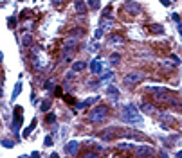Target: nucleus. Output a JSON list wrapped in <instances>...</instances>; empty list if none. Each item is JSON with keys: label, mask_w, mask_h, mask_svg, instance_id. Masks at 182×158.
<instances>
[{"label": "nucleus", "mask_w": 182, "mask_h": 158, "mask_svg": "<svg viewBox=\"0 0 182 158\" xmlns=\"http://www.w3.org/2000/svg\"><path fill=\"white\" fill-rule=\"evenodd\" d=\"M150 92L153 93V101L159 104H179V99L166 88H155L150 86Z\"/></svg>", "instance_id": "obj_1"}, {"label": "nucleus", "mask_w": 182, "mask_h": 158, "mask_svg": "<svg viewBox=\"0 0 182 158\" xmlns=\"http://www.w3.org/2000/svg\"><path fill=\"white\" fill-rule=\"evenodd\" d=\"M121 118L124 122H134V124H139L141 122V115L137 108H135L134 104H126L121 108Z\"/></svg>", "instance_id": "obj_2"}, {"label": "nucleus", "mask_w": 182, "mask_h": 158, "mask_svg": "<svg viewBox=\"0 0 182 158\" xmlns=\"http://www.w3.org/2000/svg\"><path fill=\"white\" fill-rule=\"evenodd\" d=\"M106 115H108V108L105 104H99V106H96V108H92L88 111V120L92 124H98L101 120H105Z\"/></svg>", "instance_id": "obj_3"}, {"label": "nucleus", "mask_w": 182, "mask_h": 158, "mask_svg": "<svg viewBox=\"0 0 182 158\" xmlns=\"http://www.w3.org/2000/svg\"><path fill=\"white\" fill-rule=\"evenodd\" d=\"M143 79H144V74H143V72H130V74H124L123 83L126 84V86H134V84L141 83Z\"/></svg>", "instance_id": "obj_4"}, {"label": "nucleus", "mask_w": 182, "mask_h": 158, "mask_svg": "<svg viewBox=\"0 0 182 158\" xmlns=\"http://www.w3.org/2000/svg\"><path fill=\"white\" fill-rule=\"evenodd\" d=\"M123 7H124V11H130V14H139L143 11V7L137 2H124Z\"/></svg>", "instance_id": "obj_5"}, {"label": "nucleus", "mask_w": 182, "mask_h": 158, "mask_svg": "<svg viewBox=\"0 0 182 158\" xmlns=\"http://www.w3.org/2000/svg\"><path fill=\"white\" fill-rule=\"evenodd\" d=\"M117 135H121V131H119V129H116V128H108V129H105V131L101 133L99 137L103 138V140H112V138H116Z\"/></svg>", "instance_id": "obj_6"}, {"label": "nucleus", "mask_w": 182, "mask_h": 158, "mask_svg": "<svg viewBox=\"0 0 182 158\" xmlns=\"http://www.w3.org/2000/svg\"><path fill=\"white\" fill-rule=\"evenodd\" d=\"M135 155H137V156H151L153 155V149L150 147V145H137Z\"/></svg>", "instance_id": "obj_7"}, {"label": "nucleus", "mask_w": 182, "mask_h": 158, "mask_svg": "<svg viewBox=\"0 0 182 158\" xmlns=\"http://www.w3.org/2000/svg\"><path fill=\"white\" fill-rule=\"evenodd\" d=\"M121 137H124V138H130V140H137V142L144 140V137H143V135L134 133V131H121Z\"/></svg>", "instance_id": "obj_8"}, {"label": "nucleus", "mask_w": 182, "mask_h": 158, "mask_svg": "<svg viewBox=\"0 0 182 158\" xmlns=\"http://www.w3.org/2000/svg\"><path fill=\"white\" fill-rule=\"evenodd\" d=\"M78 147H79V144L76 142V140H72V142H69L65 145V153L67 155H76L78 153Z\"/></svg>", "instance_id": "obj_9"}, {"label": "nucleus", "mask_w": 182, "mask_h": 158, "mask_svg": "<svg viewBox=\"0 0 182 158\" xmlns=\"http://www.w3.org/2000/svg\"><path fill=\"white\" fill-rule=\"evenodd\" d=\"M141 110H143L146 115H155L157 113V108L153 104H150V103H143L141 104Z\"/></svg>", "instance_id": "obj_10"}, {"label": "nucleus", "mask_w": 182, "mask_h": 158, "mask_svg": "<svg viewBox=\"0 0 182 158\" xmlns=\"http://www.w3.org/2000/svg\"><path fill=\"white\" fill-rule=\"evenodd\" d=\"M72 56H74V49H61V59H63L65 63L72 61Z\"/></svg>", "instance_id": "obj_11"}, {"label": "nucleus", "mask_w": 182, "mask_h": 158, "mask_svg": "<svg viewBox=\"0 0 182 158\" xmlns=\"http://www.w3.org/2000/svg\"><path fill=\"white\" fill-rule=\"evenodd\" d=\"M106 93H108V97H110L112 101H117V99H119V90L114 86V84H110V86L106 88Z\"/></svg>", "instance_id": "obj_12"}, {"label": "nucleus", "mask_w": 182, "mask_h": 158, "mask_svg": "<svg viewBox=\"0 0 182 158\" xmlns=\"http://www.w3.org/2000/svg\"><path fill=\"white\" fill-rule=\"evenodd\" d=\"M74 7H76V13H79V14L87 13V5H85L83 0H76V2H74Z\"/></svg>", "instance_id": "obj_13"}, {"label": "nucleus", "mask_w": 182, "mask_h": 158, "mask_svg": "<svg viewBox=\"0 0 182 158\" xmlns=\"http://www.w3.org/2000/svg\"><path fill=\"white\" fill-rule=\"evenodd\" d=\"M99 27H101L103 31H110L112 27H114V20H110V18H101Z\"/></svg>", "instance_id": "obj_14"}, {"label": "nucleus", "mask_w": 182, "mask_h": 158, "mask_svg": "<svg viewBox=\"0 0 182 158\" xmlns=\"http://www.w3.org/2000/svg\"><path fill=\"white\" fill-rule=\"evenodd\" d=\"M123 41H124V38H123L121 34H112V36L108 38V43H110V45H123Z\"/></svg>", "instance_id": "obj_15"}, {"label": "nucleus", "mask_w": 182, "mask_h": 158, "mask_svg": "<svg viewBox=\"0 0 182 158\" xmlns=\"http://www.w3.org/2000/svg\"><path fill=\"white\" fill-rule=\"evenodd\" d=\"M76 43H78L76 38H67L63 45H61V49H76Z\"/></svg>", "instance_id": "obj_16"}, {"label": "nucleus", "mask_w": 182, "mask_h": 158, "mask_svg": "<svg viewBox=\"0 0 182 158\" xmlns=\"http://www.w3.org/2000/svg\"><path fill=\"white\" fill-rule=\"evenodd\" d=\"M85 68H87V63H85V61H76V63H72V70L74 72H81Z\"/></svg>", "instance_id": "obj_17"}, {"label": "nucleus", "mask_w": 182, "mask_h": 158, "mask_svg": "<svg viewBox=\"0 0 182 158\" xmlns=\"http://www.w3.org/2000/svg\"><path fill=\"white\" fill-rule=\"evenodd\" d=\"M90 68H92V72H94V74H99V72H101V68H103V65H101L98 59H94V61H92V65H90Z\"/></svg>", "instance_id": "obj_18"}, {"label": "nucleus", "mask_w": 182, "mask_h": 158, "mask_svg": "<svg viewBox=\"0 0 182 158\" xmlns=\"http://www.w3.org/2000/svg\"><path fill=\"white\" fill-rule=\"evenodd\" d=\"M150 31H151V32H155V34H157V32H159V34H161V32H162V25L151 24V25H150Z\"/></svg>", "instance_id": "obj_19"}, {"label": "nucleus", "mask_w": 182, "mask_h": 158, "mask_svg": "<svg viewBox=\"0 0 182 158\" xmlns=\"http://www.w3.org/2000/svg\"><path fill=\"white\" fill-rule=\"evenodd\" d=\"M20 88H22V83H16V86H15V92H13V95H11V99H16L18 97V93H20Z\"/></svg>", "instance_id": "obj_20"}, {"label": "nucleus", "mask_w": 182, "mask_h": 158, "mask_svg": "<svg viewBox=\"0 0 182 158\" xmlns=\"http://www.w3.org/2000/svg\"><path fill=\"white\" fill-rule=\"evenodd\" d=\"M35 126H36V120H33V124H31V126H29V128H27L25 131H24V137H29V133L33 131V129H35Z\"/></svg>", "instance_id": "obj_21"}, {"label": "nucleus", "mask_w": 182, "mask_h": 158, "mask_svg": "<svg viewBox=\"0 0 182 158\" xmlns=\"http://www.w3.org/2000/svg\"><path fill=\"white\" fill-rule=\"evenodd\" d=\"M110 11H112V5H108V7H105V9H103V13H101V18H108Z\"/></svg>", "instance_id": "obj_22"}, {"label": "nucleus", "mask_w": 182, "mask_h": 158, "mask_svg": "<svg viewBox=\"0 0 182 158\" xmlns=\"http://www.w3.org/2000/svg\"><path fill=\"white\" fill-rule=\"evenodd\" d=\"M119 59H121V56H119V54H112V56H110V61H112V63H119Z\"/></svg>", "instance_id": "obj_23"}, {"label": "nucleus", "mask_w": 182, "mask_h": 158, "mask_svg": "<svg viewBox=\"0 0 182 158\" xmlns=\"http://www.w3.org/2000/svg\"><path fill=\"white\" fill-rule=\"evenodd\" d=\"M50 108V101H43V104H42V111H47Z\"/></svg>", "instance_id": "obj_24"}, {"label": "nucleus", "mask_w": 182, "mask_h": 158, "mask_svg": "<svg viewBox=\"0 0 182 158\" xmlns=\"http://www.w3.org/2000/svg\"><path fill=\"white\" fill-rule=\"evenodd\" d=\"M54 84H56V83L52 81V79H50V81L45 83V88H47V90H52V88H54Z\"/></svg>", "instance_id": "obj_25"}, {"label": "nucleus", "mask_w": 182, "mask_h": 158, "mask_svg": "<svg viewBox=\"0 0 182 158\" xmlns=\"http://www.w3.org/2000/svg\"><path fill=\"white\" fill-rule=\"evenodd\" d=\"M112 76H114V74H112V72H106V74H105L103 77H101V83H103V81H108V79H110Z\"/></svg>", "instance_id": "obj_26"}, {"label": "nucleus", "mask_w": 182, "mask_h": 158, "mask_svg": "<svg viewBox=\"0 0 182 158\" xmlns=\"http://www.w3.org/2000/svg\"><path fill=\"white\" fill-rule=\"evenodd\" d=\"M103 32H105V31H103V29H101V27H99V29L96 31V34H94V38H96V40H98V38H101V36H103Z\"/></svg>", "instance_id": "obj_27"}, {"label": "nucleus", "mask_w": 182, "mask_h": 158, "mask_svg": "<svg viewBox=\"0 0 182 158\" xmlns=\"http://www.w3.org/2000/svg\"><path fill=\"white\" fill-rule=\"evenodd\" d=\"M90 7H92V9H98V7H99L98 0H90Z\"/></svg>", "instance_id": "obj_28"}, {"label": "nucleus", "mask_w": 182, "mask_h": 158, "mask_svg": "<svg viewBox=\"0 0 182 158\" xmlns=\"http://www.w3.org/2000/svg\"><path fill=\"white\" fill-rule=\"evenodd\" d=\"M74 74H76V72H67V76H65V79H67V81H69V79H74Z\"/></svg>", "instance_id": "obj_29"}, {"label": "nucleus", "mask_w": 182, "mask_h": 158, "mask_svg": "<svg viewBox=\"0 0 182 158\" xmlns=\"http://www.w3.org/2000/svg\"><path fill=\"white\" fill-rule=\"evenodd\" d=\"M29 43H31V36H24V45L29 47Z\"/></svg>", "instance_id": "obj_30"}, {"label": "nucleus", "mask_w": 182, "mask_h": 158, "mask_svg": "<svg viewBox=\"0 0 182 158\" xmlns=\"http://www.w3.org/2000/svg\"><path fill=\"white\" fill-rule=\"evenodd\" d=\"M119 149H132V144H121Z\"/></svg>", "instance_id": "obj_31"}, {"label": "nucleus", "mask_w": 182, "mask_h": 158, "mask_svg": "<svg viewBox=\"0 0 182 158\" xmlns=\"http://www.w3.org/2000/svg\"><path fill=\"white\" fill-rule=\"evenodd\" d=\"M45 145H52V137H47V138H45Z\"/></svg>", "instance_id": "obj_32"}, {"label": "nucleus", "mask_w": 182, "mask_h": 158, "mask_svg": "<svg viewBox=\"0 0 182 158\" xmlns=\"http://www.w3.org/2000/svg\"><path fill=\"white\" fill-rule=\"evenodd\" d=\"M94 158V156H98V153H85V158Z\"/></svg>", "instance_id": "obj_33"}, {"label": "nucleus", "mask_w": 182, "mask_h": 158, "mask_svg": "<svg viewBox=\"0 0 182 158\" xmlns=\"http://www.w3.org/2000/svg\"><path fill=\"white\" fill-rule=\"evenodd\" d=\"M2 144L5 145V147H13V144H11V142H9V140H4V142H2Z\"/></svg>", "instance_id": "obj_34"}, {"label": "nucleus", "mask_w": 182, "mask_h": 158, "mask_svg": "<svg viewBox=\"0 0 182 158\" xmlns=\"http://www.w3.org/2000/svg\"><path fill=\"white\" fill-rule=\"evenodd\" d=\"M159 2H161L162 5H169V0H159Z\"/></svg>", "instance_id": "obj_35"}, {"label": "nucleus", "mask_w": 182, "mask_h": 158, "mask_svg": "<svg viewBox=\"0 0 182 158\" xmlns=\"http://www.w3.org/2000/svg\"><path fill=\"white\" fill-rule=\"evenodd\" d=\"M47 120H49V122H54V115H52V113H50V115L47 117Z\"/></svg>", "instance_id": "obj_36"}, {"label": "nucleus", "mask_w": 182, "mask_h": 158, "mask_svg": "<svg viewBox=\"0 0 182 158\" xmlns=\"http://www.w3.org/2000/svg\"><path fill=\"white\" fill-rule=\"evenodd\" d=\"M179 31H180V34H182V24L179 22Z\"/></svg>", "instance_id": "obj_37"}, {"label": "nucleus", "mask_w": 182, "mask_h": 158, "mask_svg": "<svg viewBox=\"0 0 182 158\" xmlns=\"http://www.w3.org/2000/svg\"><path fill=\"white\" fill-rule=\"evenodd\" d=\"M177 156H179V158H182V151H179V153H177Z\"/></svg>", "instance_id": "obj_38"}, {"label": "nucleus", "mask_w": 182, "mask_h": 158, "mask_svg": "<svg viewBox=\"0 0 182 158\" xmlns=\"http://www.w3.org/2000/svg\"><path fill=\"white\" fill-rule=\"evenodd\" d=\"M58 2H60V0H54V4H58Z\"/></svg>", "instance_id": "obj_39"}]
</instances>
